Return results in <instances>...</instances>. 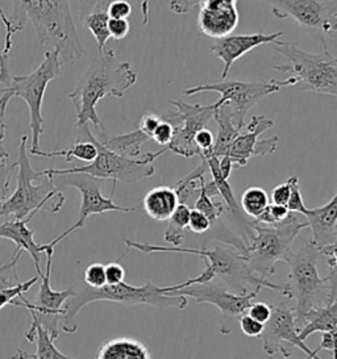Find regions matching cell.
I'll list each match as a JSON object with an SVG mask.
<instances>
[{
  "label": "cell",
  "mask_w": 337,
  "mask_h": 359,
  "mask_svg": "<svg viewBox=\"0 0 337 359\" xmlns=\"http://www.w3.org/2000/svg\"><path fill=\"white\" fill-rule=\"evenodd\" d=\"M128 249H136L144 254L153 253H179L192 254L198 255L206 264V270L197 278L189 279L183 283L171 287H164V294H168L170 291H176L185 288L187 285H197V283H207L211 280L219 279L221 285H225L233 294H246V285H252L254 287L261 285L263 288H269L279 292L284 299L291 300V294L289 290V285H277L270 282L269 279L261 278L254 274L249 269V264L246 261V257H244L236 249H230L224 246H216L215 249L209 250L207 248L192 249V248H183V246H159V245H150V243H136L126 240Z\"/></svg>",
  "instance_id": "1"
},
{
  "label": "cell",
  "mask_w": 337,
  "mask_h": 359,
  "mask_svg": "<svg viewBox=\"0 0 337 359\" xmlns=\"http://www.w3.org/2000/svg\"><path fill=\"white\" fill-rule=\"evenodd\" d=\"M11 22L24 29L31 22L37 41L60 52L62 64H77L84 49L74 24L69 0H12Z\"/></svg>",
  "instance_id": "2"
},
{
  "label": "cell",
  "mask_w": 337,
  "mask_h": 359,
  "mask_svg": "<svg viewBox=\"0 0 337 359\" xmlns=\"http://www.w3.org/2000/svg\"><path fill=\"white\" fill-rule=\"evenodd\" d=\"M137 78L131 65L116 60L115 50L98 54L69 94L77 112L75 127L91 124L96 132L105 130L96 112L98 103L107 96L123 97L131 87L136 85Z\"/></svg>",
  "instance_id": "3"
},
{
  "label": "cell",
  "mask_w": 337,
  "mask_h": 359,
  "mask_svg": "<svg viewBox=\"0 0 337 359\" xmlns=\"http://www.w3.org/2000/svg\"><path fill=\"white\" fill-rule=\"evenodd\" d=\"M27 142L28 136H22L18 161L15 162L18 170L16 190L1 203L0 217L32 220L39 211L49 213L61 211L66 201L65 195L55 187L52 178L42 177L41 171L37 172L33 170L27 151Z\"/></svg>",
  "instance_id": "4"
},
{
  "label": "cell",
  "mask_w": 337,
  "mask_h": 359,
  "mask_svg": "<svg viewBox=\"0 0 337 359\" xmlns=\"http://www.w3.org/2000/svg\"><path fill=\"white\" fill-rule=\"evenodd\" d=\"M94 302H111L128 306L145 304L157 309L177 308L180 311L189 306L186 296L162 294V287H158L153 282H147L141 287L128 285L126 282L114 285H105L100 288H91L87 285L82 292H75L63 304L61 327L65 333L77 332V315L84 306Z\"/></svg>",
  "instance_id": "5"
},
{
  "label": "cell",
  "mask_w": 337,
  "mask_h": 359,
  "mask_svg": "<svg viewBox=\"0 0 337 359\" xmlns=\"http://www.w3.org/2000/svg\"><path fill=\"white\" fill-rule=\"evenodd\" d=\"M322 252L311 241L296 253L293 252L287 264L290 266V282L287 283L291 299H295V325L298 330L305 327V317L316 306L337 299V269L329 270L326 278L317 271V261Z\"/></svg>",
  "instance_id": "6"
},
{
  "label": "cell",
  "mask_w": 337,
  "mask_h": 359,
  "mask_svg": "<svg viewBox=\"0 0 337 359\" xmlns=\"http://www.w3.org/2000/svg\"><path fill=\"white\" fill-rule=\"evenodd\" d=\"M323 52L310 53L300 49L296 43L277 40L273 50L287 61L274 66V70L289 75L290 87L296 91H305L323 95H337V58L328 50L322 40Z\"/></svg>",
  "instance_id": "7"
},
{
  "label": "cell",
  "mask_w": 337,
  "mask_h": 359,
  "mask_svg": "<svg viewBox=\"0 0 337 359\" xmlns=\"http://www.w3.org/2000/svg\"><path fill=\"white\" fill-rule=\"evenodd\" d=\"M78 129H79L78 136L88 138L96 145L98 149L96 158L87 166H79V168H72V169L45 170L41 171L42 177H55V175H65V174H86L96 180H112L111 198H114L116 182L131 184V183H136L138 180L153 177L156 174L153 162L159 156L168 151V149L164 148L156 153H145L140 158H126L108 150L100 142H98L90 124H84V127Z\"/></svg>",
  "instance_id": "8"
},
{
  "label": "cell",
  "mask_w": 337,
  "mask_h": 359,
  "mask_svg": "<svg viewBox=\"0 0 337 359\" xmlns=\"http://www.w3.org/2000/svg\"><path fill=\"white\" fill-rule=\"evenodd\" d=\"M252 224V234L246 245V261L254 274L267 279L275 274V264L287 262L293 254V243L299 232L308 228L307 222H300L295 213H289L287 219L277 226Z\"/></svg>",
  "instance_id": "9"
},
{
  "label": "cell",
  "mask_w": 337,
  "mask_h": 359,
  "mask_svg": "<svg viewBox=\"0 0 337 359\" xmlns=\"http://www.w3.org/2000/svg\"><path fill=\"white\" fill-rule=\"evenodd\" d=\"M62 60L60 52L55 49L46 50L44 61L31 74L12 76L11 83L6 88H0V94L4 91L11 93L12 97L22 99L29 108V128L32 130V147L29 153L34 154L40 150V138L44 132L45 118L42 116L44 96L49 83L62 75Z\"/></svg>",
  "instance_id": "10"
},
{
  "label": "cell",
  "mask_w": 337,
  "mask_h": 359,
  "mask_svg": "<svg viewBox=\"0 0 337 359\" xmlns=\"http://www.w3.org/2000/svg\"><path fill=\"white\" fill-rule=\"evenodd\" d=\"M284 88L281 81L269 82H242V81H228L218 83H204L197 85L183 90V95L192 96L200 93H219L221 97L213 103V106L228 104L233 114V121L237 127L242 129L245 116L249 109L257 106L266 96L279 93Z\"/></svg>",
  "instance_id": "11"
},
{
  "label": "cell",
  "mask_w": 337,
  "mask_h": 359,
  "mask_svg": "<svg viewBox=\"0 0 337 359\" xmlns=\"http://www.w3.org/2000/svg\"><path fill=\"white\" fill-rule=\"evenodd\" d=\"M261 285H257L252 292L233 294L225 285L213 280L207 283H197L185 288L170 291L166 295H182L194 299L198 304H212L220 311V334L230 336L239 324L242 315L246 313L248 308L253 303V299L261 291Z\"/></svg>",
  "instance_id": "12"
},
{
  "label": "cell",
  "mask_w": 337,
  "mask_h": 359,
  "mask_svg": "<svg viewBox=\"0 0 337 359\" xmlns=\"http://www.w3.org/2000/svg\"><path fill=\"white\" fill-rule=\"evenodd\" d=\"M45 254H46V269L42 273L40 291L36 296V302H28L24 295L19 296L20 300H13L11 306H21L29 311L32 316L31 325H39L45 329L52 339H57L60 336V323L62 317V306L69 297L75 294L73 290L67 288L63 291H55L51 285V275H52L53 255L54 249L48 248L45 243Z\"/></svg>",
  "instance_id": "13"
},
{
  "label": "cell",
  "mask_w": 337,
  "mask_h": 359,
  "mask_svg": "<svg viewBox=\"0 0 337 359\" xmlns=\"http://www.w3.org/2000/svg\"><path fill=\"white\" fill-rule=\"evenodd\" d=\"M52 178L55 187L60 190V187H74L81 192V211L78 222L67 228L65 232L61 233L58 237H55L52 243H46L49 248H55V245L62 241L69 234L74 231L84 228L86 220L91 215H103L107 212H123L131 213L136 211L133 207H121L112 201V198H105L102 195V183L103 180H96L86 174H65V175H55L49 177Z\"/></svg>",
  "instance_id": "14"
},
{
  "label": "cell",
  "mask_w": 337,
  "mask_h": 359,
  "mask_svg": "<svg viewBox=\"0 0 337 359\" xmlns=\"http://www.w3.org/2000/svg\"><path fill=\"white\" fill-rule=\"evenodd\" d=\"M171 106L176 111H168L162 118L168 120L176 129L174 137L166 149L177 156L185 158L199 157L200 150L195 145V136L200 129L207 128V124L213 117V104L201 106V104H189L180 100H171Z\"/></svg>",
  "instance_id": "15"
},
{
  "label": "cell",
  "mask_w": 337,
  "mask_h": 359,
  "mask_svg": "<svg viewBox=\"0 0 337 359\" xmlns=\"http://www.w3.org/2000/svg\"><path fill=\"white\" fill-rule=\"evenodd\" d=\"M277 19L291 16L302 28L336 39V0H263Z\"/></svg>",
  "instance_id": "16"
},
{
  "label": "cell",
  "mask_w": 337,
  "mask_h": 359,
  "mask_svg": "<svg viewBox=\"0 0 337 359\" xmlns=\"http://www.w3.org/2000/svg\"><path fill=\"white\" fill-rule=\"evenodd\" d=\"M263 348L269 357H274L281 353L284 358H290L291 351L286 348L290 344L295 348H300L307 358L322 359L317 357L315 350H311L305 345V341L299 338V330L295 325L294 309L290 306V299L272 306V316L263 324Z\"/></svg>",
  "instance_id": "17"
},
{
  "label": "cell",
  "mask_w": 337,
  "mask_h": 359,
  "mask_svg": "<svg viewBox=\"0 0 337 359\" xmlns=\"http://www.w3.org/2000/svg\"><path fill=\"white\" fill-rule=\"evenodd\" d=\"M240 22L237 0H203L198 15L200 32L219 40L231 36Z\"/></svg>",
  "instance_id": "18"
},
{
  "label": "cell",
  "mask_w": 337,
  "mask_h": 359,
  "mask_svg": "<svg viewBox=\"0 0 337 359\" xmlns=\"http://www.w3.org/2000/svg\"><path fill=\"white\" fill-rule=\"evenodd\" d=\"M284 36L282 32L274 33H252V34H231L227 37H223L216 40V43H212L210 50L215 54L224 65L221 78L225 79L232 65L234 64L242 55L249 53L253 49L263 46L266 43H273L279 40Z\"/></svg>",
  "instance_id": "19"
},
{
  "label": "cell",
  "mask_w": 337,
  "mask_h": 359,
  "mask_svg": "<svg viewBox=\"0 0 337 359\" xmlns=\"http://www.w3.org/2000/svg\"><path fill=\"white\" fill-rule=\"evenodd\" d=\"M305 217L308 228L312 231L310 241L320 252L337 245V192L323 207L308 208Z\"/></svg>",
  "instance_id": "20"
},
{
  "label": "cell",
  "mask_w": 337,
  "mask_h": 359,
  "mask_svg": "<svg viewBox=\"0 0 337 359\" xmlns=\"http://www.w3.org/2000/svg\"><path fill=\"white\" fill-rule=\"evenodd\" d=\"M275 124L273 120L263 116L256 115L252 117L251 123L246 127L245 133H240L233 140L231 148L228 150L227 156L231 158L234 168H245L249 159L254 157V151L258 144V136L272 129Z\"/></svg>",
  "instance_id": "21"
},
{
  "label": "cell",
  "mask_w": 337,
  "mask_h": 359,
  "mask_svg": "<svg viewBox=\"0 0 337 359\" xmlns=\"http://www.w3.org/2000/svg\"><path fill=\"white\" fill-rule=\"evenodd\" d=\"M114 0H79L78 12L79 19L84 27L95 37L99 53L105 50V45L108 43L110 33L107 29V24L110 20L108 7Z\"/></svg>",
  "instance_id": "22"
},
{
  "label": "cell",
  "mask_w": 337,
  "mask_h": 359,
  "mask_svg": "<svg viewBox=\"0 0 337 359\" xmlns=\"http://www.w3.org/2000/svg\"><path fill=\"white\" fill-rule=\"evenodd\" d=\"M29 222H31L29 219H24V220L7 219L6 222L0 224V238L10 240L18 246V249L29 253L37 275L41 276L42 270L40 262H41V254L45 253V245L34 241V232L28 228Z\"/></svg>",
  "instance_id": "23"
},
{
  "label": "cell",
  "mask_w": 337,
  "mask_h": 359,
  "mask_svg": "<svg viewBox=\"0 0 337 359\" xmlns=\"http://www.w3.org/2000/svg\"><path fill=\"white\" fill-rule=\"evenodd\" d=\"M94 136L105 148L126 158L143 157V145L150 140L140 129L123 135H110L105 129L103 132H96Z\"/></svg>",
  "instance_id": "24"
},
{
  "label": "cell",
  "mask_w": 337,
  "mask_h": 359,
  "mask_svg": "<svg viewBox=\"0 0 337 359\" xmlns=\"http://www.w3.org/2000/svg\"><path fill=\"white\" fill-rule=\"evenodd\" d=\"M213 120L218 123V135L212 147V157L220 159L227 156L231 148L233 140L242 133V129L237 127L233 121V114L228 104L213 106Z\"/></svg>",
  "instance_id": "25"
},
{
  "label": "cell",
  "mask_w": 337,
  "mask_h": 359,
  "mask_svg": "<svg viewBox=\"0 0 337 359\" xmlns=\"http://www.w3.org/2000/svg\"><path fill=\"white\" fill-rule=\"evenodd\" d=\"M178 195L173 187L159 186L149 191L143 205L149 217L157 222H166L178 207Z\"/></svg>",
  "instance_id": "26"
},
{
  "label": "cell",
  "mask_w": 337,
  "mask_h": 359,
  "mask_svg": "<svg viewBox=\"0 0 337 359\" xmlns=\"http://www.w3.org/2000/svg\"><path fill=\"white\" fill-rule=\"evenodd\" d=\"M95 359H152L149 348L135 338H114L98 348Z\"/></svg>",
  "instance_id": "27"
},
{
  "label": "cell",
  "mask_w": 337,
  "mask_h": 359,
  "mask_svg": "<svg viewBox=\"0 0 337 359\" xmlns=\"http://www.w3.org/2000/svg\"><path fill=\"white\" fill-rule=\"evenodd\" d=\"M337 329V299L316 306L305 317V327L299 330V338L305 341L314 333L333 332Z\"/></svg>",
  "instance_id": "28"
},
{
  "label": "cell",
  "mask_w": 337,
  "mask_h": 359,
  "mask_svg": "<svg viewBox=\"0 0 337 359\" xmlns=\"http://www.w3.org/2000/svg\"><path fill=\"white\" fill-rule=\"evenodd\" d=\"M32 156L44 157V158H58V157H61V158L66 159L67 162L78 159V161H82L86 163H91L98 156V149H96L94 142L90 141L88 138L78 136L72 148L60 150V151H42V150H39Z\"/></svg>",
  "instance_id": "29"
},
{
  "label": "cell",
  "mask_w": 337,
  "mask_h": 359,
  "mask_svg": "<svg viewBox=\"0 0 337 359\" xmlns=\"http://www.w3.org/2000/svg\"><path fill=\"white\" fill-rule=\"evenodd\" d=\"M24 336L28 342L37 344V350H36L37 359H81L72 358V357L65 355L58 348H55L54 339L51 338L49 333L39 325H31Z\"/></svg>",
  "instance_id": "30"
},
{
  "label": "cell",
  "mask_w": 337,
  "mask_h": 359,
  "mask_svg": "<svg viewBox=\"0 0 337 359\" xmlns=\"http://www.w3.org/2000/svg\"><path fill=\"white\" fill-rule=\"evenodd\" d=\"M190 212V207L179 203L176 211L170 216L168 229L165 231L164 238L171 246H182L186 231H189Z\"/></svg>",
  "instance_id": "31"
},
{
  "label": "cell",
  "mask_w": 337,
  "mask_h": 359,
  "mask_svg": "<svg viewBox=\"0 0 337 359\" xmlns=\"http://www.w3.org/2000/svg\"><path fill=\"white\" fill-rule=\"evenodd\" d=\"M269 204H270V198L266 191L261 187H249L242 195L240 208L244 213L256 219L265 211V208Z\"/></svg>",
  "instance_id": "32"
},
{
  "label": "cell",
  "mask_w": 337,
  "mask_h": 359,
  "mask_svg": "<svg viewBox=\"0 0 337 359\" xmlns=\"http://www.w3.org/2000/svg\"><path fill=\"white\" fill-rule=\"evenodd\" d=\"M204 184H206V182H204ZM204 184H203L200 195L198 196L197 201L194 203L192 208L201 212L203 215H206L211 222V228H213L220 220L224 212L227 211V207H225L224 201L223 203L221 201H213V198L207 195Z\"/></svg>",
  "instance_id": "33"
},
{
  "label": "cell",
  "mask_w": 337,
  "mask_h": 359,
  "mask_svg": "<svg viewBox=\"0 0 337 359\" xmlns=\"http://www.w3.org/2000/svg\"><path fill=\"white\" fill-rule=\"evenodd\" d=\"M22 253L24 252L21 249H16V252L12 255L10 261L7 264L0 266V292L20 285L18 264H19V259Z\"/></svg>",
  "instance_id": "34"
},
{
  "label": "cell",
  "mask_w": 337,
  "mask_h": 359,
  "mask_svg": "<svg viewBox=\"0 0 337 359\" xmlns=\"http://www.w3.org/2000/svg\"><path fill=\"white\" fill-rule=\"evenodd\" d=\"M286 208L291 213H300V215H307L308 208L305 207L302 192L299 189V178L293 175L291 177V192H290V198L287 201Z\"/></svg>",
  "instance_id": "35"
},
{
  "label": "cell",
  "mask_w": 337,
  "mask_h": 359,
  "mask_svg": "<svg viewBox=\"0 0 337 359\" xmlns=\"http://www.w3.org/2000/svg\"><path fill=\"white\" fill-rule=\"evenodd\" d=\"M39 279H40V276L37 275V276H33L29 280L20 283V285H16L13 288L1 291L0 292V309L4 306H7V304H11L15 299H19V296L28 292L31 290L32 285H36L39 282Z\"/></svg>",
  "instance_id": "36"
},
{
  "label": "cell",
  "mask_w": 337,
  "mask_h": 359,
  "mask_svg": "<svg viewBox=\"0 0 337 359\" xmlns=\"http://www.w3.org/2000/svg\"><path fill=\"white\" fill-rule=\"evenodd\" d=\"M84 282L91 288H100L107 285L103 264H91L84 271Z\"/></svg>",
  "instance_id": "37"
},
{
  "label": "cell",
  "mask_w": 337,
  "mask_h": 359,
  "mask_svg": "<svg viewBox=\"0 0 337 359\" xmlns=\"http://www.w3.org/2000/svg\"><path fill=\"white\" fill-rule=\"evenodd\" d=\"M211 229V222L206 215H203L201 212L197 210H191L190 212L189 219V231L190 232L201 236L204 233L209 232Z\"/></svg>",
  "instance_id": "38"
},
{
  "label": "cell",
  "mask_w": 337,
  "mask_h": 359,
  "mask_svg": "<svg viewBox=\"0 0 337 359\" xmlns=\"http://www.w3.org/2000/svg\"><path fill=\"white\" fill-rule=\"evenodd\" d=\"M195 145L198 147L200 150L199 158H209L212 154V147L215 142V138L212 132L209 130L207 128L200 129L199 132L195 136Z\"/></svg>",
  "instance_id": "39"
},
{
  "label": "cell",
  "mask_w": 337,
  "mask_h": 359,
  "mask_svg": "<svg viewBox=\"0 0 337 359\" xmlns=\"http://www.w3.org/2000/svg\"><path fill=\"white\" fill-rule=\"evenodd\" d=\"M174 132H176V129L173 127V124L161 117V123L156 128V130L152 136V140H154L158 145H162V147L166 148L174 137Z\"/></svg>",
  "instance_id": "40"
},
{
  "label": "cell",
  "mask_w": 337,
  "mask_h": 359,
  "mask_svg": "<svg viewBox=\"0 0 337 359\" xmlns=\"http://www.w3.org/2000/svg\"><path fill=\"white\" fill-rule=\"evenodd\" d=\"M120 259H121V257H120ZM120 259L116 261V262L105 264V282H107V285H119V283L124 282V279H126V270L120 264Z\"/></svg>",
  "instance_id": "41"
},
{
  "label": "cell",
  "mask_w": 337,
  "mask_h": 359,
  "mask_svg": "<svg viewBox=\"0 0 337 359\" xmlns=\"http://www.w3.org/2000/svg\"><path fill=\"white\" fill-rule=\"evenodd\" d=\"M246 315L261 324H266L272 316V306L263 302H253L246 311Z\"/></svg>",
  "instance_id": "42"
},
{
  "label": "cell",
  "mask_w": 337,
  "mask_h": 359,
  "mask_svg": "<svg viewBox=\"0 0 337 359\" xmlns=\"http://www.w3.org/2000/svg\"><path fill=\"white\" fill-rule=\"evenodd\" d=\"M107 29L110 33V37L115 39L116 41L126 39L131 29V25L128 19H110L107 24Z\"/></svg>",
  "instance_id": "43"
},
{
  "label": "cell",
  "mask_w": 337,
  "mask_h": 359,
  "mask_svg": "<svg viewBox=\"0 0 337 359\" xmlns=\"http://www.w3.org/2000/svg\"><path fill=\"white\" fill-rule=\"evenodd\" d=\"M239 324L242 327V333L248 337H260L263 334V324L253 320L252 317L248 316L246 313L240 317Z\"/></svg>",
  "instance_id": "44"
},
{
  "label": "cell",
  "mask_w": 337,
  "mask_h": 359,
  "mask_svg": "<svg viewBox=\"0 0 337 359\" xmlns=\"http://www.w3.org/2000/svg\"><path fill=\"white\" fill-rule=\"evenodd\" d=\"M290 192H291V177L282 184L274 187L273 191H272L270 201L273 204L286 207L289 198H290Z\"/></svg>",
  "instance_id": "45"
},
{
  "label": "cell",
  "mask_w": 337,
  "mask_h": 359,
  "mask_svg": "<svg viewBox=\"0 0 337 359\" xmlns=\"http://www.w3.org/2000/svg\"><path fill=\"white\" fill-rule=\"evenodd\" d=\"M159 123H161L159 115H156L153 112H147L144 116L141 117L138 129L152 140V136H153V133H154V130H156V128L158 127Z\"/></svg>",
  "instance_id": "46"
},
{
  "label": "cell",
  "mask_w": 337,
  "mask_h": 359,
  "mask_svg": "<svg viewBox=\"0 0 337 359\" xmlns=\"http://www.w3.org/2000/svg\"><path fill=\"white\" fill-rule=\"evenodd\" d=\"M201 1L203 0H171L168 3V8L177 15H187L200 6Z\"/></svg>",
  "instance_id": "47"
},
{
  "label": "cell",
  "mask_w": 337,
  "mask_h": 359,
  "mask_svg": "<svg viewBox=\"0 0 337 359\" xmlns=\"http://www.w3.org/2000/svg\"><path fill=\"white\" fill-rule=\"evenodd\" d=\"M3 95L0 97V147H3V141L6 137V111H7V106L10 103L12 95L8 91L1 93Z\"/></svg>",
  "instance_id": "48"
},
{
  "label": "cell",
  "mask_w": 337,
  "mask_h": 359,
  "mask_svg": "<svg viewBox=\"0 0 337 359\" xmlns=\"http://www.w3.org/2000/svg\"><path fill=\"white\" fill-rule=\"evenodd\" d=\"M322 348H326L332 353L336 351V330L322 333V342H320V346L316 348V353H319Z\"/></svg>",
  "instance_id": "49"
},
{
  "label": "cell",
  "mask_w": 337,
  "mask_h": 359,
  "mask_svg": "<svg viewBox=\"0 0 337 359\" xmlns=\"http://www.w3.org/2000/svg\"><path fill=\"white\" fill-rule=\"evenodd\" d=\"M141 13H143V25L145 27L149 24V8H150V0H141L140 4Z\"/></svg>",
  "instance_id": "50"
},
{
  "label": "cell",
  "mask_w": 337,
  "mask_h": 359,
  "mask_svg": "<svg viewBox=\"0 0 337 359\" xmlns=\"http://www.w3.org/2000/svg\"><path fill=\"white\" fill-rule=\"evenodd\" d=\"M11 359H37L36 357V354H31V353H28V351H25V350H22V348H19Z\"/></svg>",
  "instance_id": "51"
},
{
  "label": "cell",
  "mask_w": 337,
  "mask_h": 359,
  "mask_svg": "<svg viewBox=\"0 0 337 359\" xmlns=\"http://www.w3.org/2000/svg\"><path fill=\"white\" fill-rule=\"evenodd\" d=\"M10 158V154L3 149V147H0V163L1 162H7Z\"/></svg>",
  "instance_id": "52"
},
{
  "label": "cell",
  "mask_w": 337,
  "mask_h": 359,
  "mask_svg": "<svg viewBox=\"0 0 337 359\" xmlns=\"http://www.w3.org/2000/svg\"><path fill=\"white\" fill-rule=\"evenodd\" d=\"M332 359H336V351L332 353Z\"/></svg>",
  "instance_id": "53"
},
{
  "label": "cell",
  "mask_w": 337,
  "mask_h": 359,
  "mask_svg": "<svg viewBox=\"0 0 337 359\" xmlns=\"http://www.w3.org/2000/svg\"><path fill=\"white\" fill-rule=\"evenodd\" d=\"M269 359H275L274 357H269Z\"/></svg>",
  "instance_id": "54"
}]
</instances>
